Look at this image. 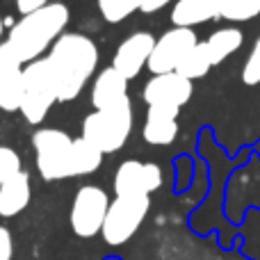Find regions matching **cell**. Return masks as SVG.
Here are the masks:
<instances>
[{
    "label": "cell",
    "mask_w": 260,
    "mask_h": 260,
    "mask_svg": "<svg viewBox=\"0 0 260 260\" xmlns=\"http://www.w3.org/2000/svg\"><path fill=\"white\" fill-rule=\"evenodd\" d=\"M199 44V37L192 27H178L174 25L167 30L160 39H155L153 53L148 57L146 69L153 76H162V73H171L178 69L183 57Z\"/></svg>",
    "instance_id": "8"
},
{
    "label": "cell",
    "mask_w": 260,
    "mask_h": 260,
    "mask_svg": "<svg viewBox=\"0 0 260 260\" xmlns=\"http://www.w3.org/2000/svg\"><path fill=\"white\" fill-rule=\"evenodd\" d=\"M242 41H244L242 30L235 27V25H226V27L215 30L206 39V46H208V53H210V57H212V64H221L226 57H231L235 50H240Z\"/></svg>",
    "instance_id": "18"
},
{
    "label": "cell",
    "mask_w": 260,
    "mask_h": 260,
    "mask_svg": "<svg viewBox=\"0 0 260 260\" xmlns=\"http://www.w3.org/2000/svg\"><path fill=\"white\" fill-rule=\"evenodd\" d=\"M178 112L180 108L171 105H148L144 121V139L153 146H167L178 137Z\"/></svg>",
    "instance_id": "13"
},
{
    "label": "cell",
    "mask_w": 260,
    "mask_h": 260,
    "mask_svg": "<svg viewBox=\"0 0 260 260\" xmlns=\"http://www.w3.org/2000/svg\"><path fill=\"white\" fill-rule=\"evenodd\" d=\"M133 130V103L130 96L96 110L82 121V137L91 142L101 153H117L128 142Z\"/></svg>",
    "instance_id": "3"
},
{
    "label": "cell",
    "mask_w": 260,
    "mask_h": 260,
    "mask_svg": "<svg viewBox=\"0 0 260 260\" xmlns=\"http://www.w3.org/2000/svg\"><path fill=\"white\" fill-rule=\"evenodd\" d=\"M3 32H5V23H3V18H0V39H3Z\"/></svg>",
    "instance_id": "27"
},
{
    "label": "cell",
    "mask_w": 260,
    "mask_h": 260,
    "mask_svg": "<svg viewBox=\"0 0 260 260\" xmlns=\"http://www.w3.org/2000/svg\"><path fill=\"white\" fill-rule=\"evenodd\" d=\"M194 94L192 80L183 78L180 73H162L153 76L144 85V101L146 105H171V108H183Z\"/></svg>",
    "instance_id": "10"
},
{
    "label": "cell",
    "mask_w": 260,
    "mask_h": 260,
    "mask_svg": "<svg viewBox=\"0 0 260 260\" xmlns=\"http://www.w3.org/2000/svg\"><path fill=\"white\" fill-rule=\"evenodd\" d=\"M23 62L9 50L7 44H0V110L18 112L23 101Z\"/></svg>",
    "instance_id": "11"
},
{
    "label": "cell",
    "mask_w": 260,
    "mask_h": 260,
    "mask_svg": "<svg viewBox=\"0 0 260 260\" xmlns=\"http://www.w3.org/2000/svg\"><path fill=\"white\" fill-rule=\"evenodd\" d=\"M260 14V0H221V18L233 23L253 21Z\"/></svg>",
    "instance_id": "21"
},
{
    "label": "cell",
    "mask_w": 260,
    "mask_h": 260,
    "mask_svg": "<svg viewBox=\"0 0 260 260\" xmlns=\"http://www.w3.org/2000/svg\"><path fill=\"white\" fill-rule=\"evenodd\" d=\"M12 253H14L12 233H9V229L0 226V260H12Z\"/></svg>",
    "instance_id": "24"
},
{
    "label": "cell",
    "mask_w": 260,
    "mask_h": 260,
    "mask_svg": "<svg viewBox=\"0 0 260 260\" xmlns=\"http://www.w3.org/2000/svg\"><path fill=\"white\" fill-rule=\"evenodd\" d=\"M212 67H215V64H212V57H210V53H208L206 41H199L183 57V62L176 69V73H180V76L187 78V80H199V78L206 76Z\"/></svg>",
    "instance_id": "19"
},
{
    "label": "cell",
    "mask_w": 260,
    "mask_h": 260,
    "mask_svg": "<svg viewBox=\"0 0 260 260\" xmlns=\"http://www.w3.org/2000/svg\"><path fill=\"white\" fill-rule=\"evenodd\" d=\"M32 197V187H30V176L25 171L9 176L7 180L0 183V217L9 219V217L21 215L27 208Z\"/></svg>",
    "instance_id": "14"
},
{
    "label": "cell",
    "mask_w": 260,
    "mask_h": 260,
    "mask_svg": "<svg viewBox=\"0 0 260 260\" xmlns=\"http://www.w3.org/2000/svg\"><path fill=\"white\" fill-rule=\"evenodd\" d=\"M221 18V0H176L171 21L178 27H194Z\"/></svg>",
    "instance_id": "15"
},
{
    "label": "cell",
    "mask_w": 260,
    "mask_h": 260,
    "mask_svg": "<svg viewBox=\"0 0 260 260\" xmlns=\"http://www.w3.org/2000/svg\"><path fill=\"white\" fill-rule=\"evenodd\" d=\"M128 96V78L121 76L114 67H108L96 76L94 87H91V105L96 110H103L108 105L121 101Z\"/></svg>",
    "instance_id": "16"
},
{
    "label": "cell",
    "mask_w": 260,
    "mask_h": 260,
    "mask_svg": "<svg viewBox=\"0 0 260 260\" xmlns=\"http://www.w3.org/2000/svg\"><path fill=\"white\" fill-rule=\"evenodd\" d=\"M73 139L59 128H41L32 135L37 153V169L44 180L69 178V157Z\"/></svg>",
    "instance_id": "6"
},
{
    "label": "cell",
    "mask_w": 260,
    "mask_h": 260,
    "mask_svg": "<svg viewBox=\"0 0 260 260\" xmlns=\"http://www.w3.org/2000/svg\"><path fill=\"white\" fill-rule=\"evenodd\" d=\"M50 0H16V9L25 16V14H32V12H37V9H41V7H46Z\"/></svg>",
    "instance_id": "25"
},
{
    "label": "cell",
    "mask_w": 260,
    "mask_h": 260,
    "mask_svg": "<svg viewBox=\"0 0 260 260\" xmlns=\"http://www.w3.org/2000/svg\"><path fill=\"white\" fill-rule=\"evenodd\" d=\"M108 208H110V199L103 187H99V185H82L76 192L71 203V215H69L71 231L78 238H85V240L99 235L103 231Z\"/></svg>",
    "instance_id": "7"
},
{
    "label": "cell",
    "mask_w": 260,
    "mask_h": 260,
    "mask_svg": "<svg viewBox=\"0 0 260 260\" xmlns=\"http://www.w3.org/2000/svg\"><path fill=\"white\" fill-rule=\"evenodd\" d=\"M169 3H174V0H144L142 5V12L144 14H153V12H160L162 7H167Z\"/></svg>",
    "instance_id": "26"
},
{
    "label": "cell",
    "mask_w": 260,
    "mask_h": 260,
    "mask_svg": "<svg viewBox=\"0 0 260 260\" xmlns=\"http://www.w3.org/2000/svg\"><path fill=\"white\" fill-rule=\"evenodd\" d=\"M153 46H155V37H153L151 32H135L126 41H121V46H119L117 53H114L112 67L117 69L121 76H126L128 80H133L148 64Z\"/></svg>",
    "instance_id": "12"
},
{
    "label": "cell",
    "mask_w": 260,
    "mask_h": 260,
    "mask_svg": "<svg viewBox=\"0 0 260 260\" xmlns=\"http://www.w3.org/2000/svg\"><path fill=\"white\" fill-rule=\"evenodd\" d=\"M48 64L57 82V101L69 103L80 96L87 80L99 67V48L80 32H64L57 37L48 53Z\"/></svg>",
    "instance_id": "1"
},
{
    "label": "cell",
    "mask_w": 260,
    "mask_h": 260,
    "mask_svg": "<svg viewBox=\"0 0 260 260\" xmlns=\"http://www.w3.org/2000/svg\"><path fill=\"white\" fill-rule=\"evenodd\" d=\"M242 82L247 87L260 85V35H258V39L253 41V48L242 67Z\"/></svg>",
    "instance_id": "22"
},
{
    "label": "cell",
    "mask_w": 260,
    "mask_h": 260,
    "mask_svg": "<svg viewBox=\"0 0 260 260\" xmlns=\"http://www.w3.org/2000/svg\"><path fill=\"white\" fill-rule=\"evenodd\" d=\"M101 16L108 23H121L130 14L142 12L144 0H96Z\"/></svg>",
    "instance_id": "20"
},
{
    "label": "cell",
    "mask_w": 260,
    "mask_h": 260,
    "mask_svg": "<svg viewBox=\"0 0 260 260\" xmlns=\"http://www.w3.org/2000/svg\"><path fill=\"white\" fill-rule=\"evenodd\" d=\"M101 162H103V153H101L94 144L87 142L85 137L73 139L71 157H69V178L94 174L101 167Z\"/></svg>",
    "instance_id": "17"
},
{
    "label": "cell",
    "mask_w": 260,
    "mask_h": 260,
    "mask_svg": "<svg viewBox=\"0 0 260 260\" xmlns=\"http://www.w3.org/2000/svg\"><path fill=\"white\" fill-rule=\"evenodd\" d=\"M21 171V157L14 148L0 146V183Z\"/></svg>",
    "instance_id": "23"
},
{
    "label": "cell",
    "mask_w": 260,
    "mask_h": 260,
    "mask_svg": "<svg viewBox=\"0 0 260 260\" xmlns=\"http://www.w3.org/2000/svg\"><path fill=\"white\" fill-rule=\"evenodd\" d=\"M69 23V7L64 3H48L46 7L25 14L16 25L9 30L5 44L23 64L39 59L50 46L64 35Z\"/></svg>",
    "instance_id": "2"
},
{
    "label": "cell",
    "mask_w": 260,
    "mask_h": 260,
    "mask_svg": "<svg viewBox=\"0 0 260 260\" xmlns=\"http://www.w3.org/2000/svg\"><path fill=\"white\" fill-rule=\"evenodd\" d=\"M148 208H151V197H117L110 201L108 215L103 221V240L110 247H121L139 231L142 221L146 219Z\"/></svg>",
    "instance_id": "5"
},
{
    "label": "cell",
    "mask_w": 260,
    "mask_h": 260,
    "mask_svg": "<svg viewBox=\"0 0 260 260\" xmlns=\"http://www.w3.org/2000/svg\"><path fill=\"white\" fill-rule=\"evenodd\" d=\"M162 185V171L155 162L126 160L114 174V192L117 197H144L155 192Z\"/></svg>",
    "instance_id": "9"
},
{
    "label": "cell",
    "mask_w": 260,
    "mask_h": 260,
    "mask_svg": "<svg viewBox=\"0 0 260 260\" xmlns=\"http://www.w3.org/2000/svg\"><path fill=\"white\" fill-rule=\"evenodd\" d=\"M23 82H25V87H23V101L18 112L25 117L27 123L39 126L48 117V110L55 103H59L57 82H55L48 59L39 57L35 62H27L23 69Z\"/></svg>",
    "instance_id": "4"
}]
</instances>
